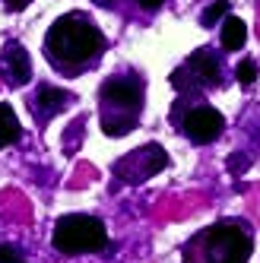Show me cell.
<instances>
[{"label":"cell","mask_w":260,"mask_h":263,"mask_svg":"<svg viewBox=\"0 0 260 263\" xmlns=\"http://www.w3.org/2000/svg\"><path fill=\"white\" fill-rule=\"evenodd\" d=\"M102 51H105L102 29L80 10L54 20V26L45 35V58L54 70H64V73H80L92 64H99Z\"/></svg>","instance_id":"1"},{"label":"cell","mask_w":260,"mask_h":263,"mask_svg":"<svg viewBox=\"0 0 260 263\" xmlns=\"http://www.w3.org/2000/svg\"><path fill=\"white\" fill-rule=\"evenodd\" d=\"M254 229L245 219H219L184 244V263H248Z\"/></svg>","instance_id":"2"},{"label":"cell","mask_w":260,"mask_h":263,"mask_svg":"<svg viewBox=\"0 0 260 263\" xmlns=\"http://www.w3.org/2000/svg\"><path fill=\"white\" fill-rule=\"evenodd\" d=\"M146 86L140 77H111L99 86V115L105 137H127L143 115Z\"/></svg>","instance_id":"3"},{"label":"cell","mask_w":260,"mask_h":263,"mask_svg":"<svg viewBox=\"0 0 260 263\" xmlns=\"http://www.w3.org/2000/svg\"><path fill=\"white\" fill-rule=\"evenodd\" d=\"M54 251H61L64 257H80V254H99L108 248V229L105 222L86 213H70L54 222L51 232Z\"/></svg>","instance_id":"4"},{"label":"cell","mask_w":260,"mask_h":263,"mask_svg":"<svg viewBox=\"0 0 260 263\" xmlns=\"http://www.w3.org/2000/svg\"><path fill=\"white\" fill-rule=\"evenodd\" d=\"M165 165H169L165 149H162L159 143H146L143 149H134L127 159H121V162L115 165V175L124 178V181H130V184H140V181H146V178L159 175Z\"/></svg>","instance_id":"5"},{"label":"cell","mask_w":260,"mask_h":263,"mask_svg":"<svg viewBox=\"0 0 260 263\" xmlns=\"http://www.w3.org/2000/svg\"><path fill=\"white\" fill-rule=\"evenodd\" d=\"M222 127H226V118L219 115L213 105H194L181 121V134L191 143H213L222 137Z\"/></svg>","instance_id":"6"},{"label":"cell","mask_w":260,"mask_h":263,"mask_svg":"<svg viewBox=\"0 0 260 263\" xmlns=\"http://www.w3.org/2000/svg\"><path fill=\"white\" fill-rule=\"evenodd\" d=\"M181 73H188V89H219L222 86V61L210 48L194 51L188 64L181 67Z\"/></svg>","instance_id":"7"},{"label":"cell","mask_w":260,"mask_h":263,"mask_svg":"<svg viewBox=\"0 0 260 263\" xmlns=\"http://www.w3.org/2000/svg\"><path fill=\"white\" fill-rule=\"evenodd\" d=\"M0 73L10 86H26L32 77V61H29V51L20 42H7L4 51H0Z\"/></svg>","instance_id":"8"},{"label":"cell","mask_w":260,"mask_h":263,"mask_svg":"<svg viewBox=\"0 0 260 263\" xmlns=\"http://www.w3.org/2000/svg\"><path fill=\"white\" fill-rule=\"evenodd\" d=\"M70 102H73L70 92L54 89V86H42L39 92H35V99L29 102V108H32V115H39L42 121H48V118L58 115V111H64Z\"/></svg>","instance_id":"9"},{"label":"cell","mask_w":260,"mask_h":263,"mask_svg":"<svg viewBox=\"0 0 260 263\" xmlns=\"http://www.w3.org/2000/svg\"><path fill=\"white\" fill-rule=\"evenodd\" d=\"M248 42V26L238 16H226L222 20V48L226 51H241Z\"/></svg>","instance_id":"10"},{"label":"cell","mask_w":260,"mask_h":263,"mask_svg":"<svg viewBox=\"0 0 260 263\" xmlns=\"http://www.w3.org/2000/svg\"><path fill=\"white\" fill-rule=\"evenodd\" d=\"M23 134V127H20V118H16V111L10 105H0V149L16 143Z\"/></svg>","instance_id":"11"},{"label":"cell","mask_w":260,"mask_h":263,"mask_svg":"<svg viewBox=\"0 0 260 263\" xmlns=\"http://www.w3.org/2000/svg\"><path fill=\"white\" fill-rule=\"evenodd\" d=\"M226 13H229V0H216L213 7H207V10L200 13V26L213 29V26H216V23L222 20V16H226Z\"/></svg>","instance_id":"12"},{"label":"cell","mask_w":260,"mask_h":263,"mask_svg":"<svg viewBox=\"0 0 260 263\" xmlns=\"http://www.w3.org/2000/svg\"><path fill=\"white\" fill-rule=\"evenodd\" d=\"M235 77H238L241 86H254V80H257V64H254L251 58H248V61H241L238 70H235Z\"/></svg>","instance_id":"13"},{"label":"cell","mask_w":260,"mask_h":263,"mask_svg":"<svg viewBox=\"0 0 260 263\" xmlns=\"http://www.w3.org/2000/svg\"><path fill=\"white\" fill-rule=\"evenodd\" d=\"M0 263H26V260L20 257V251H16V248H10V244H0Z\"/></svg>","instance_id":"14"},{"label":"cell","mask_w":260,"mask_h":263,"mask_svg":"<svg viewBox=\"0 0 260 263\" xmlns=\"http://www.w3.org/2000/svg\"><path fill=\"white\" fill-rule=\"evenodd\" d=\"M26 7H29V0H7V10H13V13H20Z\"/></svg>","instance_id":"15"},{"label":"cell","mask_w":260,"mask_h":263,"mask_svg":"<svg viewBox=\"0 0 260 263\" xmlns=\"http://www.w3.org/2000/svg\"><path fill=\"white\" fill-rule=\"evenodd\" d=\"M137 4H140L143 10H159V7L165 4V0H137Z\"/></svg>","instance_id":"16"},{"label":"cell","mask_w":260,"mask_h":263,"mask_svg":"<svg viewBox=\"0 0 260 263\" xmlns=\"http://www.w3.org/2000/svg\"><path fill=\"white\" fill-rule=\"evenodd\" d=\"M96 4H102V7H108V4H115V0H96Z\"/></svg>","instance_id":"17"}]
</instances>
